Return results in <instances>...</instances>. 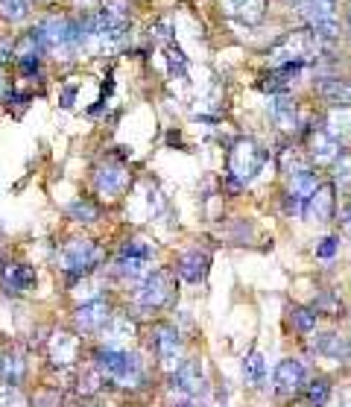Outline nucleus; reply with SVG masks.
<instances>
[{
    "mask_svg": "<svg viewBox=\"0 0 351 407\" xmlns=\"http://www.w3.org/2000/svg\"><path fill=\"white\" fill-rule=\"evenodd\" d=\"M223 12L228 18L240 21V24L255 27L263 21V12H267V0H223Z\"/></svg>",
    "mask_w": 351,
    "mask_h": 407,
    "instance_id": "ddd939ff",
    "label": "nucleus"
},
{
    "mask_svg": "<svg viewBox=\"0 0 351 407\" xmlns=\"http://www.w3.org/2000/svg\"><path fill=\"white\" fill-rule=\"evenodd\" d=\"M103 261V252L94 240H85V237H76L71 244H64L59 252V270L68 276L71 281L88 276L91 270H97V264Z\"/></svg>",
    "mask_w": 351,
    "mask_h": 407,
    "instance_id": "7ed1b4c3",
    "label": "nucleus"
},
{
    "mask_svg": "<svg viewBox=\"0 0 351 407\" xmlns=\"http://www.w3.org/2000/svg\"><path fill=\"white\" fill-rule=\"evenodd\" d=\"M173 296H176V272L173 270H156V272H147L144 284H141L138 305H141V311L156 314L173 302Z\"/></svg>",
    "mask_w": 351,
    "mask_h": 407,
    "instance_id": "20e7f679",
    "label": "nucleus"
},
{
    "mask_svg": "<svg viewBox=\"0 0 351 407\" xmlns=\"http://www.w3.org/2000/svg\"><path fill=\"white\" fill-rule=\"evenodd\" d=\"M272 120H276V126H281L284 132H293L299 126V108H295V103L287 94H278V100L272 103Z\"/></svg>",
    "mask_w": 351,
    "mask_h": 407,
    "instance_id": "f3484780",
    "label": "nucleus"
},
{
    "mask_svg": "<svg viewBox=\"0 0 351 407\" xmlns=\"http://www.w3.org/2000/svg\"><path fill=\"white\" fill-rule=\"evenodd\" d=\"M348 27H351V12H348Z\"/></svg>",
    "mask_w": 351,
    "mask_h": 407,
    "instance_id": "c9c22d12",
    "label": "nucleus"
},
{
    "mask_svg": "<svg viewBox=\"0 0 351 407\" xmlns=\"http://www.w3.org/2000/svg\"><path fill=\"white\" fill-rule=\"evenodd\" d=\"M38 281V272L36 267H29V264H6L3 270H0V284H3V290L9 296H24L36 288Z\"/></svg>",
    "mask_w": 351,
    "mask_h": 407,
    "instance_id": "1a4fd4ad",
    "label": "nucleus"
},
{
    "mask_svg": "<svg viewBox=\"0 0 351 407\" xmlns=\"http://www.w3.org/2000/svg\"><path fill=\"white\" fill-rule=\"evenodd\" d=\"M173 407H188V404H173Z\"/></svg>",
    "mask_w": 351,
    "mask_h": 407,
    "instance_id": "72a5a7b5",
    "label": "nucleus"
},
{
    "mask_svg": "<svg viewBox=\"0 0 351 407\" xmlns=\"http://www.w3.org/2000/svg\"><path fill=\"white\" fill-rule=\"evenodd\" d=\"M12 56H15V41L12 38H3V41H0V62L12 59Z\"/></svg>",
    "mask_w": 351,
    "mask_h": 407,
    "instance_id": "c756f323",
    "label": "nucleus"
},
{
    "mask_svg": "<svg viewBox=\"0 0 351 407\" xmlns=\"http://www.w3.org/2000/svg\"><path fill=\"white\" fill-rule=\"evenodd\" d=\"M0 91H3V80H0Z\"/></svg>",
    "mask_w": 351,
    "mask_h": 407,
    "instance_id": "f704fd0d",
    "label": "nucleus"
},
{
    "mask_svg": "<svg viewBox=\"0 0 351 407\" xmlns=\"http://www.w3.org/2000/svg\"><path fill=\"white\" fill-rule=\"evenodd\" d=\"M68 214H71V220H76V223H94V220L100 217V208H97V202H91V200H80L68 208Z\"/></svg>",
    "mask_w": 351,
    "mask_h": 407,
    "instance_id": "4be33fe9",
    "label": "nucleus"
},
{
    "mask_svg": "<svg viewBox=\"0 0 351 407\" xmlns=\"http://www.w3.org/2000/svg\"><path fill=\"white\" fill-rule=\"evenodd\" d=\"M27 12H29L27 0H0V15L6 21H21V18H27Z\"/></svg>",
    "mask_w": 351,
    "mask_h": 407,
    "instance_id": "b1692460",
    "label": "nucleus"
},
{
    "mask_svg": "<svg viewBox=\"0 0 351 407\" xmlns=\"http://www.w3.org/2000/svg\"><path fill=\"white\" fill-rule=\"evenodd\" d=\"M263 378H267V364H263V358L258 351H252V355H246V360H243V381L249 387H258Z\"/></svg>",
    "mask_w": 351,
    "mask_h": 407,
    "instance_id": "aec40b11",
    "label": "nucleus"
},
{
    "mask_svg": "<svg viewBox=\"0 0 351 407\" xmlns=\"http://www.w3.org/2000/svg\"><path fill=\"white\" fill-rule=\"evenodd\" d=\"M334 205H337V196H334V185H319L316 194L307 200L304 205V217L307 220H316V223H325V220L334 217Z\"/></svg>",
    "mask_w": 351,
    "mask_h": 407,
    "instance_id": "4468645a",
    "label": "nucleus"
},
{
    "mask_svg": "<svg viewBox=\"0 0 351 407\" xmlns=\"http://www.w3.org/2000/svg\"><path fill=\"white\" fill-rule=\"evenodd\" d=\"M316 94H319L325 103H331V106H343V108L351 106V85L343 82V80H334V76L316 82Z\"/></svg>",
    "mask_w": 351,
    "mask_h": 407,
    "instance_id": "dca6fc26",
    "label": "nucleus"
},
{
    "mask_svg": "<svg viewBox=\"0 0 351 407\" xmlns=\"http://www.w3.org/2000/svg\"><path fill=\"white\" fill-rule=\"evenodd\" d=\"M94 182H97V191H100V196H117L120 191L126 188L129 176H126V170L120 167V164H103V167L97 170Z\"/></svg>",
    "mask_w": 351,
    "mask_h": 407,
    "instance_id": "2eb2a0df",
    "label": "nucleus"
},
{
    "mask_svg": "<svg viewBox=\"0 0 351 407\" xmlns=\"http://www.w3.org/2000/svg\"><path fill=\"white\" fill-rule=\"evenodd\" d=\"M112 307H108V302L106 299H94V302H88V305H82L80 311H76V328L80 332H103V328L112 323Z\"/></svg>",
    "mask_w": 351,
    "mask_h": 407,
    "instance_id": "f8f14e48",
    "label": "nucleus"
},
{
    "mask_svg": "<svg viewBox=\"0 0 351 407\" xmlns=\"http://www.w3.org/2000/svg\"><path fill=\"white\" fill-rule=\"evenodd\" d=\"M339 307H343V305H339V302H337V296H334V293H328V290L313 302V311H316V314H325V316H337V314H339Z\"/></svg>",
    "mask_w": 351,
    "mask_h": 407,
    "instance_id": "a878e982",
    "label": "nucleus"
},
{
    "mask_svg": "<svg viewBox=\"0 0 351 407\" xmlns=\"http://www.w3.org/2000/svg\"><path fill=\"white\" fill-rule=\"evenodd\" d=\"M293 3H299V6L304 9V6H311V3H316V0H293Z\"/></svg>",
    "mask_w": 351,
    "mask_h": 407,
    "instance_id": "473e14b6",
    "label": "nucleus"
},
{
    "mask_svg": "<svg viewBox=\"0 0 351 407\" xmlns=\"http://www.w3.org/2000/svg\"><path fill=\"white\" fill-rule=\"evenodd\" d=\"M6 103H9V108H18V112H24L27 108V103H29V94H21V91H9L6 94Z\"/></svg>",
    "mask_w": 351,
    "mask_h": 407,
    "instance_id": "c85d7f7f",
    "label": "nucleus"
},
{
    "mask_svg": "<svg viewBox=\"0 0 351 407\" xmlns=\"http://www.w3.org/2000/svg\"><path fill=\"white\" fill-rule=\"evenodd\" d=\"M343 232L351 237V205H348L346 211H343Z\"/></svg>",
    "mask_w": 351,
    "mask_h": 407,
    "instance_id": "7c9ffc66",
    "label": "nucleus"
},
{
    "mask_svg": "<svg viewBox=\"0 0 351 407\" xmlns=\"http://www.w3.org/2000/svg\"><path fill=\"white\" fill-rule=\"evenodd\" d=\"M316 188H319V176H316L313 170L293 173L290 176V188H287V194H284V211L293 214V217L304 214V205L316 194Z\"/></svg>",
    "mask_w": 351,
    "mask_h": 407,
    "instance_id": "423d86ee",
    "label": "nucleus"
},
{
    "mask_svg": "<svg viewBox=\"0 0 351 407\" xmlns=\"http://www.w3.org/2000/svg\"><path fill=\"white\" fill-rule=\"evenodd\" d=\"M208 270H211V252L208 249H188V252H182L179 261H176V276L184 279V281H191V284H199L205 281L208 276Z\"/></svg>",
    "mask_w": 351,
    "mask_h": 407,
    "instance_id": "6e6552de",
    "label": "nucleus"
},
{
    "mask_svg": "<svg viewBox=\"0 0 351 407\" xmlns=\"http://www.w3.org/2000/svg\"><path fill=\"white\" fill-rule=\"evenodd\" d=\"M316 41L313 38V32L311 30H302V32H290V36H284L276 47H272V62H276V68L278 65H290V62H304L307 56L313 53V47H316Z\"/></svg>",
    "mask_w": 351,
    "mask_h": 407,
    "instance_id": "39448f33",
    "label": "nucleus"
},
{
    "mask_svg": "<svg viewBox=\"0 0 351 407\" xmlns=\"http://www.w3.org/2000/svg\"><path fill=\"white\" fill-rule=\"evenodd\" d=\"M167 62H170V73H184V53L179 50V47H173V44H167Z\"/></svg>",
    "mask_w": 351,
    "mask_h": 407,
    "instance_id": "cd10ccee",
    "label": "nucleus"
},
{
    "mask_svg": "<svg viewBox=\"0 0 351 407\" xmlns=\"http://www.w3.org/2000/svg\"><path fill=\"white\" fill-rule=\"evenodd\" d=\"M304 402L311 407H325L328 402H331V381L328 378H313L304 384Z\"/></svg>",
    "mask_w": 351,
    "mask_h": 407,
    "instance_id": "6ab92c4d",
    "label": "nucleus"
},
{
    "mask_svg": "<svg viewBox=\"0 0 351 407\" xmlns=\"http://www.w3.org/2000/svg\"><path fill=\"white\" fill-rule=\"evenodd\" d=\"M149 346L152 351L161 358V360H176L179 364V355H182V340L179 332L170 325V323H158L152 325V337H149Z\"/></svg>",
    "mask_w": 351,
    "mask_h": 407,
    "instance_id": "9b49d317",
    "label": "nucleus"
},
{
    "mask_svg": "<svg viewBox=\"0 0 351 407\" xmlns=\"http://www.w3.org/2000/svg\"><path fill=\"white\" fill-rule=\"evenodd\" d=\"M307 150H311V159L316 164H334L343 156V147H339V141L331 135L328 126H313L307 132Z\"/></svg>",
    "mask_w": 351,
    "mask_h": 407,
    "instance_id": "0eeeda50",
    "label": "nucleus"
},
{
    "mask_svg": "<svg viewBox=\"0 0 351 407\" xmlns=\"http://www.w3.org/2000/svg\"><path fill=\"white\" fill-rule=\"evenodd\" d=\"M152 252H156V246L152 244H147V240H126L123 244V249H120V255H129V258H144V261H149L152 258Z\"/></svg>",
    "mask_w": 351,
    "mask_h": 407,
    "instance_id": "5701e85b",
    "label": "nucleus"
},
{
    "mask_svg": "<svg viewBox=\"0 0 351 407\" xmlns=\"http://www.w3.org/2000/svg\"><path fill=\"white\" fill-rule=\"evenodd\" d=\"M290 323H293V328L299 334H311L316 328V323H319V314H316L313 307H293V311H290Z\"/></svg>",
    "mask_w": 351,
    "mask_h": 407,
    "instance_id": "412c9836",
    "label": "nucleus"
},
{
    "mask_svg": "<svg viewBox=\"0 0 351 407\" xmlns=\"http://www.w3.org/2000/svg\"><path fill=\"white\" fill-rule=\"evenodd\" d=\"M337 249H339V237H322L319 240V246H316V258H325V261H331L337 255Z\"/></svg>",
    "mask_w": 351,
    "mask_h": 407,
    "instance_id": "bb28decb",
    "label": "nucleus"
},
{
    "mask_svg": "<svg viewBox=\"0 0 351 407\" xmlns=\"http://www.w3.org/2000/svg\"><path fill=\"white\" fill-rule=\"evenodd\" d=\"M32 404L36 407H62V393L59 387H44L32 395Z\"/></svg>",
    "mask_w": 351,
    "mask_h": 407,
    "instance_id": "393cba45",
    "label": "nucleus"
},
{
    "mask_svg": "<svg viewBox=\"0 0 351 407\" xmlns=\"http://www.w3.org/2000/svg\"><path fill=\"white\" fill-rule=\"evenodd\" d=\"M269 152L263 150L258 141L252 138H240L228 150V161H226V185L228 191H243L246 185L261 173V167L267 164Z\"/></svg>",
    "mask_w": 351,
    "mask_h": 407,
    "instance_id": "f257e3e1",
    "label": "nucleus"
},
{
    "mask_svg": "<svg viewBox=\"0 0 351 407\" xmlns=\"http://www.w3.org/2000/svg\"><path fill=\"white\" fill-rule=\"evenodd\" d=\"M94 369L100 372L103 378L108 381H117V384H135L144 375V369H141V360L135 355H129V351L117 349V346H108V349H100L94 355Z\"/></svg>",
    "mask_w": 351,
    "mask_h": 407,
    "instance_id": "f03ea898",
    "label": "nucleus"
},
{
    "mask_svg": "<svg viewBox=\"0 0 351 407\" xmlns=\"http://www.w3.org/2000/svg\"><path fill=\"white\" fill-rule=\"evenodd\" d=\"M62 106H64V108L73 106V88H64V94H62Z\"/></svg>",
    "mask_w": 351,
    "mask_h": 407,
    "instance_id": "2f4dec72",
    "label": "nucleus"
},
{
    "mask_svg": "<svg viewBox=\"0 0 351 407\" xmlns=\"http://www.w3.org/2000/svg\"><path fill=\"white\" fill-rule=\"evenodd\" d=\"M316 351L331 360H346L348 358V340L339 337L337 332H328V334H319V340H316Z\"/></svg>",
    "mask_w": 351,
    "mask_h": 407,
    "instance_id": "a211bd4d",
    "label": "nucleus"
},
{
    "mask_svg": "<svg viewBox=\"0 0 351 407\" xmlns=\"http://www.w3.org/2000/svg\"><path fill=\"white\" fill-rule=\"evenodd\" d=\"M272 381H276V393L281 395H295L304 384H307V369L302 360L295 358H284L281 364L276 367V375H272Z\"/></svg>",
    "mask_w": 351,
    "mask_h": 407,
    "instance_id": "9d476101",
    "label": "nucleus"
}]
</instances>
